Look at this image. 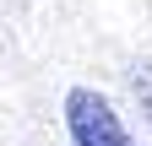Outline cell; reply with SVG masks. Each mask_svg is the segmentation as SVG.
<instances>
[{"label":"cell","instance_id":"6da1fadb","mask_svg":"<svg viewBox=\"0 0 152 146\" xmlns=\"http://www.w3.org/2000/svg\"><path fill=\"white\" fill-rule=\"evenodd\" d=\"M65 130H71V146H130L120 114L109 108V98L76 87L65 92Z\"/></svg>","mask_w":152,"mask_h":146}]
</instances>
